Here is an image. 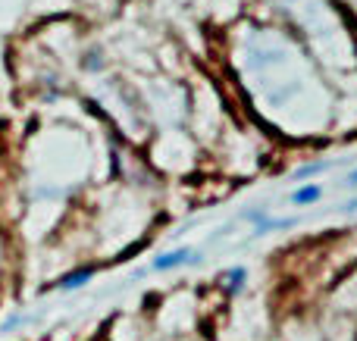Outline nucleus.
Instances as JSON below:
<instances>
[{
  "label": "nucleus",
  "instance_id": "7",
  "mask_svg": "<svg viewBox=\"0 0 357 341\" xmlns=\"http://www.w3.org/2000/svg\"><path fill=\"white\" fill-rule=\"evenodd\" d=\"M25 323H29V317H22V313H13L10 319H3V323H0V332H13L16 326H25Z\"/></svg>",
  "mask_w": 357,
  "mask_h": 341
},
{
  "label": "nucleus",
  "instance_id": "2",
  "mask_svg": "<svg viewBox=\"0 0 357 341\" xmlns=\"http://www.w3.org/2000/svg\"><path fill=\"white\" fill-rule=\"evenodd\" d=\"M94 279V269L91 267H82V269H75V273H66L60 279V292H75V288H82V285H88V282Z\"/></svg>",
  "mask_w": 357,
  "mask_h": 341
},
{
  "label": "nucleus",
  "instance_id": "3",
  "mask_svg": "<svg viewBox=\"0 0 357 341\" xmlns=\"http://www.w3.org/2000/svg\"><path fill=\"white\" fill-rule=\"evenodd\" d=\"M320 194H323V188L320 185H310V182H307V185H301L298 191H291L289 200L295 207H307V204H317V200H320Z\"/></svg>",
  "mask_w": 357,
  "mask_h": 341
},
{
  "label": "nucleus",
  "instance_id": "4",
  "mask_svg": "<svg viewBox=\"0 0 357 341\" xmlns=\"http://www.w3.org/2000/svg\"><path fill=\"white\" fill-rule=\"evenodd\" d=\"M298 225V219H270L264 213V216L254 223V235H266V232H273V229H295Z\"/></svg>",
  "mask_w": 357,
  "mask_h": 341
},
{
  "label": "nucleus",
  "instance_id": "5",
  "mask_svg": "<svg viewBox=\"0 0 357 341\" xmlns=\"http://www.w3.org/2000/svg\"><path fill=\"white\" fill-rule=\"evenodd\" d=\"M222 282H226V292L238 294L241 288H245V282H248V269H245V267H235V269H229V273L222 276Z\"/></svg>",
  "mask_w": 357,
  "mask_h": 341
},
{
  "label": "nucleus",
  "instance_id": "9",
  "mask_svg": "<svg viewBox=\"0 0 357 341\" xmlns=\"http://www.w3.org/2000/svg\"><path fill=\"white\" fill-rule=\"evenodd\" d=\"M345 188H351V191H357V169H351V173H348V179H345Z\"/></svg>",
  "mask_w": 357,
  "mask_h": 341
},
{
  "label": "nucleus",
  "instance_id": "6",
  "mask_svg": "<svg viewBox=\"0 0 357 341\" xmlns=\"http://www.w3.org/2000/svg\"><path fill=\"white\" fill-rule=\"evenodd\" d=\"M323 169H329L326 160H320V163H304L301 169H295V179H298V182H301V179H314V175H320Z\"/></svg>",
  "mask_w": 357,
  "mask_h": 341
},
{
  "label": "nucleus",
  "instance_id": "1",
  "mask_svg": "<svg viewBox=\"0 0 357 341\" xmlns=\"http://www.w3.org/2000/svg\"><path fill=\"white\" fill-rule=\"evenodd\" d=\"M191 263H201L197 251H191V248H176V251H167V254L154 257V260H151V269H154V273H169V269L191 267Z\"/></svg>",
  "mask_w": 357,
  "mask_h": 341
},
{
  "label": "nucleus",
  "instance_id": "8",
  "mask_svg": "<svg viewBox=\"0 0 357 341\" xmlns=\"http://www.w3.org/2000/svg\"><path fill=\"white\" fill-rule=\"evenodd\" d=\"M85 69H88V72H100V69H104V60H100V50H91V54H88Z\"/></svg>",
  "mask_w": 357,
  "mask_h": 341
},
{
  "label": "nucleus",
  "instance_id": "10",
  "mask_svg": "<svg viewBox=\"0 0 357 341\" xmlns=\"http://www.w3.org/2000/svg\"><path fill=\"white\" fill-rule=\"evenodd\" d=\"M345 213H357V198H354V200H348V204H345Z\"/></svg>",
  "mask_w": 357,
  "mask_h": 341
}]
</instances>
